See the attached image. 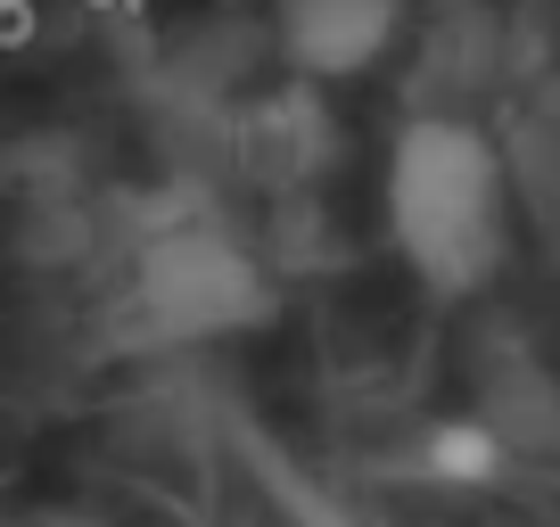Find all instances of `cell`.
I'll return each instance as SVG.
<instances>
[{"label": "cell", "instance_id": "1", "mask_svg": "<svg viewBox=\"0 0 560 527\" xmlns=\"http://www.w3.org/2000/svg\"><path fill=\"white\" fill-rule=\"evenodd\" d=\"M380 223L429 297H478L511 264V174L470 116H412L380 165Z\"/></svg>", "mask_w": 560, "mask_h": 527}, {"label": "cell", "instance_id": "2", "mask_svg": "<svg viewBox=\"0 0 560 527\" xmlns=\"http://www.w3.org/2000/svg\"><path fill=\"white\" fill-rule=\"evenodd\" d=\"M140 305L174 338H231L264 314V281L223 231H174L140 264Z\"/></svg>", "mask_w": 560, "mask_h": 527}, {"label": "cell", "instance_id": "3", "mask_svg": "<svg viewBox=\"0 0 560 527\" xmlns=\"http://www.w3.org/2000/svg\"><path fill=\"white\" fill-rule=\"evenodd\" d=\"M396 17H404V0H289L280 50H289V67L338 83V74L380 67V50L396 42Z\"/></svg>", "mask_w": 560, "mask_h": 527}, {"label": "cell", "instance_id": "4", "mask_svg": "<svg viewBox=\"0 0 560 527\" xmlns=\"http://www.w3.org/2000/svg\"><path fill=\"white\" fill-rule=\"evenodd\" d=\"M420 470L438 478V487H487V478L503 470V445H494V429H478V421H445V429H429V445H420Z\"/></svg>", "mask_w": 560, "mask_h": 527}]
</instances>
